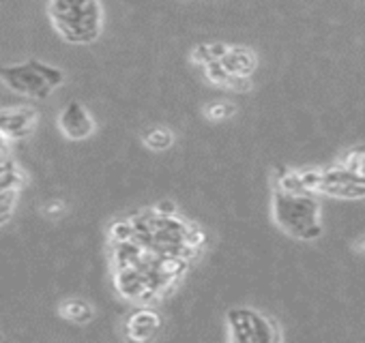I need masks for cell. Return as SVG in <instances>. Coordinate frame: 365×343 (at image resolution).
<instances>
[{"instance_id": "cell-1", "label": "cell", "mask_w": 365, "mask_h": 343, "mask_svg": "<svg viewBox=\"0 0 365 343\" xmlns=\"http://www.w3.org/2000/svg\"><path fill=\"white\" fill-rule=\"evenodd\" d=\"M54 31L73 46H88L101 37L103 7L99 0H50Z\"/></svg>"}, {"instance_id": "cell-2", "label": "cell", "mask_w": 365, "mask_h": 343, "mask_svg": "<svg viewBox=\"0 0 365 343\" xmlns=\"http://www.w3.org/2000/svg\"><path fill=\"white\" fill-rule=\"evenodd\" d=\"M273 219L282 232H286L297 241H316L322 234L320 204L312 194L305 191L275 189Z\"/></svg>"}, {"instance_id": "cell-3", "label": "cell", "mask_w": 365, "mask_h": 343, "mask_svg": "<svg viewBox=\"0 0 365 343\" xmlns=\"http://www.w3.org/2000/svg\"><path fill=\"white\" fill-rule=\"evenodd\" d=\"M0 82L16 95L43 101L65 82V73L58 67L31 58L26 63L0 67Z\"/></svg>"}, {"instance_id": "cell-4", "label": "cell", "mask_w": 365, "mask_h": 343, "mask_svg": "<svg viewBox=\"0 0 365 343\" xmlns=\"http://www.w3.org/2000/svg\"><path fill=\"white\" fill-rule=\"evenodd\" d=\"M226 324H228V337L235 343H275L282 339L279 326L250 309V307H235L226 313Z\"/></svg>"}, {"instance_id": "cell-5", "label": "cell", "mask_w": 365, "mask_h": 343, "mask_svg": "<svg viewBox=\"0 0 365 343\" xmlns=\"http://www.w3.org/2000/svg\"><path fill=\"white\" fill-rule=\"evenodd\" d=\"M24 185L26 174L14 159L0 163V226H5L14 217Z\"/></svg>"}, {"instance_id": "cell-6", "label": "cell", "mask_w": 365, "mask_h": 343, "mask_svg": "<svg viewBox=\"0 0 365 343\" xmlns=\"http://www.w3.org/2000/svg\"><path fill=\"white\" fill-rule=\"evenodd\" d=\"M314 194H324V196L341 198V200H361V198H365V185L350 179L337 165V167L320 169V181H318Z\"/></svg>"}, {"instance_id": "cell-7", "label": "cell", "mask_w": 365, "mask_h": 343, "mask_svg": "<svg viewBox=\"0 0 365 343\" xmlns=\"http://www.w3.org/2000/svg\"><path fill=\"white\" fill-rule=\"evenodd\" d=\"M39 112L35 107H7L0 110V135L7 142L26 139L39 127Z\"/></svg>"}, {"instance_id": "cell-8", "label": "cell", "mask_w": 365, "mask_h": 343, "mask_svg": "<svg viewBox=\"0 0 365 343\" xmlns=\"http://www.w3.org/2000/svg\"><path fill=\"white\" fill-rule=\"evenodd\" d=\"M58 127L67 139L80 142V139H86L93 135L95 120H93L91 112L80 101H69L58 114Z\"/></svg>"}, {"instance_id": "cell-9", "label": "cell", "mask_w": 365, "mask_h": 343, "mask_svg": "<svg viewBox=\"0 0 365 343\" xmlns=\"http://www.w3.org/2000/svg\"><path fill=\"white\" fill-rule=\"evenodd\" d=\"M161 328V317L153 309H138L127 317L125 324V337L129 341H148L153 339Z\"/></svg>"}, {"instance_id": "cell-10", "label": "cell", "mask_w": 365, "mask_h": 343, "mask_svg": "<svg viewBox=\"0 0 365 343\" xmlns=\"http://www.w3.org/2000/svg\"><path fill=\"white\" fill-rule=\"evenodd\" d=\"M228 73L237 75V78H252V73L256 71V54L250 50V48H241V46H235L230 48L228 46V52L217 60Z\"/></svg>"}, {"instance_id": "cell-11", "label": "cell", "mask_w": 365, "mask_h": 343, "mask_svg": "<svg viewBox=\"0 0 365 343\" xmlns=\"http://www.w3.org/2000/svg\"><path fill=\"white\" fill-rule=\"evenodd\" d=\"M205 73L209 78V82H213L215 86L228 88V90H237V93H245L252 88L250 78H237L232 73H228L220 63H209L205 65Z\"/></svg>"}, {"instance_id": "cell-12", "label": "cell", "mask_w": 365, "mask_h": 343, "mask_svg": "<svg viewBox=\"0 0 365 343\" xmlns=\"http://www.w3.org/2000/svg\"><path fill=\"white\" fill-rule=\"evenodd\" d=\"M61 315L73 324H88L93 317H95V307L82 298H71V300H65L61 305Z\"/></svg>"}, {"instance_id": "cell-13", "label": "cell", "mask_w": 365, "mask_h": 343, "mask_svg": "<svg viewBox=\"0 0 365 343\" xmlns=\"http://www.w3.org/2000/svg\"><path fill=\"white\" fill-rule=\"evenodd\" d=\"M339 167L346 172L350 179H354L356 183L365 185V146L352 148L344 154Z\"/></svg>"}, {"instance_id": "cell-14", "label": "cell", "mask_w": 365, "mask_h": 343, "mask_svg": "<svg viewBox=\"0 0 365 343\" xmlns=\"http://www.w3.org/2000/svg\"><path fill=\"white\" fill-rule=\"evenodd\" d=\"M228 52L226 43H200L194 48L192 52V60L200 67L209 65V63H217L224 54Z\"/></svg>"}, {"instance_id": "cell-15", "label": "cell", "mask_w": 365, "mask_h": 343, "mask_svg": "<svg viewBox=\"0 0 365 343\" xmlns=\"http://www.w3.org/2000/svg\"><path fill=\"white\" fill-rule=\"evenodd\" d=\"M142 142H144L146 148L161 152V150H168L174 144V135L165 127H150L148 131H144Z\"/></svg>"}, {"instance_id": "cell-16", "label": "cell", "mask_w": 365, "mask_h": 343, "mask_svg": "<svg viewBox=\"0 0 365 343\" xmlns=\"http://www.w3.org/2000/svg\"><path fill=\"white\" fill-rule=\"evenodd\" d=\"M205 114L211 118V120H228L230 116H235L237 114V107L230 103V101H217V103H213V105H209L207 110H205Z\"/></svg>"}, {"instance_id": "cell-17", "label": "cell", "mask_w": 365, "mask_h": 343, "mask_svg": "<svg viewBox=\"0 0 365 343\" xmlns=\"http://www.w3.org/2000/svg\"><path fill=\"white\" fill-rule=\"evenodd\" d=\"M153 213L155 215H161V217H172V215H176V206H174V202H159V204H155V209H153Z\"/></svg>"}, {"instance_id": "cell-18", "label": "cell", "mask_w": 365, "mask_h": 343, "mask_svg": "<svg viewBox=\"0 0 365 343\" xmlns=\"http://www.w3.org/2000/svg\"><path fill=\"white\" fill-rule=\"evenodd\" d=\"M65 211H67V206H65V202H63V200L50 202V204L43 209V213H46L48 217H58V215H63Z\"/></svg>"}, {"instance_id": "cell-19", "label": "cell", "mask_w": 365, "mask_h": 343, "mask_svg": "<svg viewBox=\"0 0 365 343\" xmlns=\"http://www.w3.org/2000/svg\"><path fill=\"white\" fill-rule=\"evenodd\" d=\"M9 159V142L0 135V163H5Z\"/></svg>"}, {"instance_id": "cell-20", "label": "cell", "mask_w": 365, "mask_h": 343, "mask_svg": "<svg viewBox=\"0 0 365 343\" xmlns=\"http://www.w3.org/2000/svg\"><path fill=\"white\" fill-rule=\"evenodd\" d=\"M352 249H354L356 253H361V255H365V236H361L359 241H354V245H352Z\"/></svg>"}]
</instances>
